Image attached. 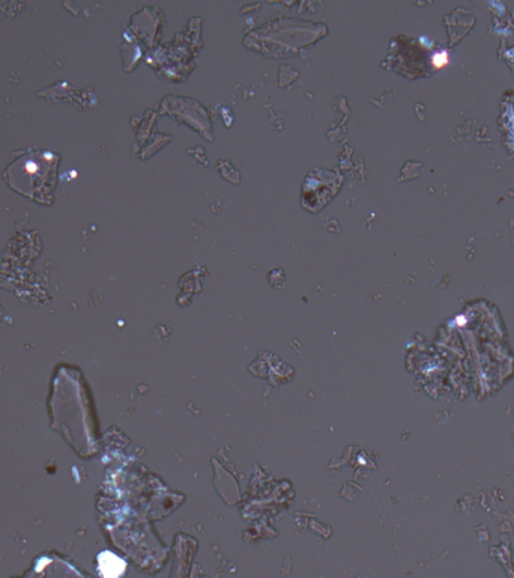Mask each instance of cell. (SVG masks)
<instances>
[{"instance_id": "cell-1", "label": "cell", "mask_w": 514, "mask_h": 578, "mask_svg": "<svg viewBox=\"0 0 514 578\" xmlns=\"http://www.w3.org/2000/svg\"><path fill=\"white\" fill-rule=\"evenodd\" d=\"M56 158L47 152H30L9 166V184L20 193L41 199L51 192L49 181L54 176Z\"/></svg>"}, {"instance_id": "cell-2", "label": "cell", "mask_w": 514, "mask_h": 578, "mask_svg": "<svg viewBox=\"0 0 514 578\" xmlns=\"http://www.w3.org/2000/svg\"><path fill=\"white\" fill-rule=\"evenodd\" d=\"M449 60H451V57H449V53L447 50H438V52H434L433 56H431V65L436 70H442V68H445L449 64Z\"/></svg>"}]
</instances>
